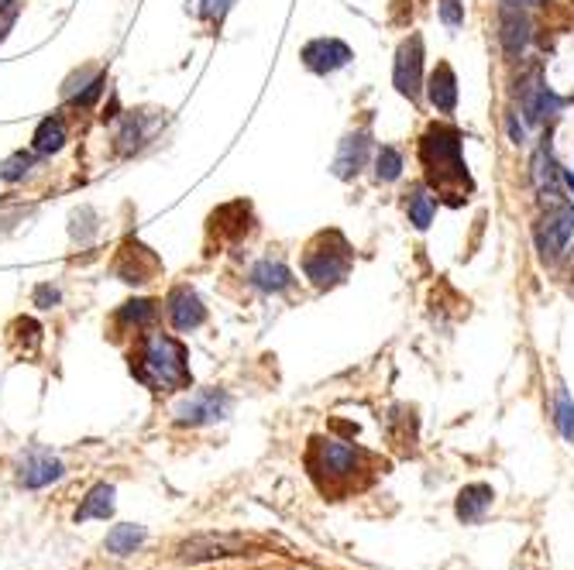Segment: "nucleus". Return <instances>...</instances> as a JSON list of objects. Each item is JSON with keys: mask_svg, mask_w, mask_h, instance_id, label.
I'll list each match as a JSON object with an SVG mask.
<instances>
[{"mask_svg": "<svg viewBox=\"0 0 574 570\" xmlns=\"http://www.w3.org/2000/svg\"><path fill=\"white\" fill-rule=\"evenodd\" d=\"M193 4H199L197 7L199 18H210V21H214V18H221L224 11H227V4H231V0H193Z\"/></svg>", "mask_w": 574, "mask_h": 570, "instance_id": "obj_32", "label": "nucleus"}, {"mask_svg": "<svg viewBox=\"0 0 574 570\" xmlns=\"http://www.w3.org/2000/svg\"><path fill=\"white\" fill-rule=\"evenodd\" d=\"M31 165H35V158L28 152H14L11 158H4L0 162V179L4 182H21L28 172H31Z\"/></svg>", "mask_w": 574, "mask_h": 570, "instance_id": "obj_28", "label": "nucleus"}, {"mask_svg": "<svg viewBox=\"0 0 574 570\" xmlns=\"http://www.w3.org/2000/svg\"><path fill=\"white\" fill-rule=\"evenodd\" d=\"M55 303H59V289H55V285H38V289H35V306L52 309Z\"/></svg>", "mask_w": 574, "mask_h": 570, "instance_id": "obj_33", "label": "nucleus"}, {"mask_svg": "<svg viewBox=\"0 0 574 570\" xmlns=\"http://www.w3.org/2000/svg\"><path fill=\"white\" fill-rule=\"evenodd\" d=\"M533 179H536V189H540V193L557 197V182L564 179V172L557 169V162H553V155L547 145H540L536 155H533Z\"/></svg>", "mask_w": 574, "mask_h": 570, "instance_id": "obj_22", "label": "nucleus"}, {"mask_svg": "<svg viewBox=\"0 0 574 570\" xmlns=\"http://www.w3.org/2000/svg\"><path fill=\"white\" fill-rule=\"evenodd\" d=\"M540 0H502V7H536Z\"/></svg>", "mask_w": 574, "mask_h": 570, "instance_id": "obj_35", "label": "nucleus"}, {"mask_svg": "<svg viewBox=\"0 0 574 570\" xmlns=\"http://www.w3.org/2000/svg\"><path fill=\"white\" fill-rule=\"evenodd\" d=\"M165 316H169L173 330L193 333L197 327H203L207 306H203V299H199L190 285H176V289H169V296H165Z\"/></svg>", "mask_w": 574, "mask_h": 570, "instance_id": "obj_10", "label": "nucleus"}, {"mask_svg": "<svg viewBox=\"0 0 574 570\" xmlns=\"http://www.w3.org/2000/svg\"><path fill=\"white\" fill-rule=\"evenodd\" d=\"M509 138H512L516 145H523V141H527V128L516 121V113H509Z\"/></svg>", "mask_w": 574, "mask_h": 570, "instance_id": "obj_34", "label": "nucleus"}, {"mask_svg": "<svg viewBox=\"0 0 574 570\" xmlns=\"http://www.w3.org/2000/svg\"><path fill=\"white\" fill-rule=\"evenodd\" d=\"M148 138V128H145V113H128L121 121V131H117V152L131 155L141 148V141Z\"/></svg>", "mask_w": 574, "mask_h": 570, "instance_id": "obj_25", "label": "nucleus"}, {"mask_svg": "<svg viewBox=\"0 0 574 570\" xmlns=\"http://www.w3.org/2000/svg\"><path fill=\"white\" fill-rule=\"evenodd\" d=\"M145 526H134V523H121V526H114L111 532H107V540H104V547H107V553H114V557H131L134 549L145 543Z\"/></svg>", "mask_w": 574, "mask_h": 570, "instance_id": "obj_23", "label": "nucleus"}, {"mask_svg": "<svg viewBox=\"0 0 574 570\" xmlns=\"http://www.w3.org/2000/svg\"><path fill=\"white\" fill-rule=\"evenodd\" d=\"M104 87H107V72H97V80L93 83H87V87H80V93L72 96V107L76 110H87L97 104V96L104 93Z\"/></svg>", "mask_w": 574, "mask_h": 570, "instance_id": "obj_30", "label": "nucleus"}, {"mask_svg": "<svg viewBox=\"0 0 574 570\" xmlns=\"http://www.w3.org/2000/svg\"><path fill=\"white\" fill-rule=\"evenodd\" d=\"M530 38H533L530 18L519 7H502V14H499V42H502V52H506L509 59H519L530 48Z\"/></svg>", "mask_w": 574, "mask_h": 570, "instance_id": "obj_13", "label": "nucleus"}, {"mask_svg": "<svg viewBox=\"0 0 574 570\" xmlns=\"http://www.w3.org/2000/svg\"><path fill=\"white\" fill-rule=\"evenodd\" d=\"M402 176V155L393 145H382L376 152V179L378 182H396Z\"/></svg>", "mask_w": 574, "mask_h": 570, "instance_id": "obj_26", "label": "nucleus"}, {"mask_svg": "<svg viewBox=\"0 0 574 570\" xmlns=\"http://www.w3.org/2000/svg\"><path fill=\"white\" fill-rule=\"evenodd\" d=\"M406 214H409V223L417 231H426L434 223V214H437V199L430 197L426 186H413V193L406 199Z\"/></svg>", "mask_w": 574, "mask_h": 570, "instance_id": "obj_24", "label": "nucleus"}, {"mask_svg": "<svg viewBox=\"0 0 574 570\" xmlns=\"http://www.w3.org/2000/svg\"><path fill=\"white\" fill-rule=\"evenodd\" d=\"M111 516H114V484L97 482L87 491V499L76 508L72 519H76V523H89V519H111Z\"/></svg>", "mask_w": 574, "mask_h": 570, "instance_id": "obj_19", "label": "nucleus"}, {"mask_svg": "<svg viewBox=\"0 0 574 570\" xmlns=\"http://www.w3.org/2000/svg\"><path fill=\"white\" fill-rule=\"evenodd\" d=\"M420 162L426 169V179L441 189H471L468 165L461 155V131L451 124H430L420 138Z\"/></svg>", "mask_w": 574, "mask_h": 570, "instance_id": "obj_2", "label": "nucleus"}, {"mask_svg": "<svg viewBox=\"0 0 574 570\" xmlns=\"http://www.w3.org/2000/svg\"><path fill=\"white\" fill-rule=\"evenodd\" d=\"M11 340H14V344H21L24 351L31 354L38 344H42V327H38L31 316H18V320L11 323Z\"/></svg>", "mask_w": 574, "mask_h": 570, "instance_id": "obj_27", "label": "nucleus"}, {"mask_svg": "<svg viewBox=\"0 0 574 570\" xmlns=\"http://www.w3.org/2000/svg\"><path fill=\"white\" fill-rule=\"evenodd\" d=\"M519 104H523V113L527 121H544V117H553L561 110V96L547 89V83L540 80V69H533L530 76L519 83Z\"/></svg>", "mask_w": 574, "mask_h": 570, "instance_id": "obj_11", "label": "nucleus"}, {"mask_svg": "<svg viewBox=\"0 0 574 570\" xmlns=\"http://www.w3.org/2000/svg\"><path fill=\"white\" fill-rule=\"evenodd\" d=\"M11 4H14V0H0V11H7V7H11Z\"/></svg>", "mask_w": 574, "mask_h": 570, "instance_id": "obj_37", "label": "nucleus"}, {"mask_svg": "<svg viewBox=\"0 0 574 570\" xmlns=\"http://www.w3.org/2000/svg\"><path fill=\"white\" fill-rule=\"evenodd\" d=\"M557 430L574 443V402L564 385H557Z\"/></svg>", "mask_w": 574, "mask_h": 570, "instance_id": "obj_29", "label": "nucleus"}, {"mask_svg": "<svg viewBox=\"0 0 574 570\" xmlns=\"http://www.w3.org/2000/svg\"><path fill=\"white\" fill-rule=\"evenodd\" d=\"M14 471H18V484L28 488V491H42L48 484L63 482V474H66V464L59 461L48 447H28L18 464H14Z\"/></svg>", "mask_w": 574, "mask_h": 570, "instance_id": "obj_6", "label": "nucleus"}, {"mask_svg": "<svg viewBox=\"0 0 574 570\" xmlns=\"http://www.w3.org/2000/svg\"><path fill=\"white\" fill-rule=\"evenodd\" d=\"M251 285L255 289H262V292H286L289 285H292V272H289L286 262H279V258H262V262L251 268Z\"/></svg>", "mask_w": 574, "mask_h": 570, "instance_id": "obj_18", "label": "nucleus"}, {"mask_svg": "<svg viewBox=\"0 0 574 570\" xmlns=\"http://www.w3.org/2000/svg\"><path fill=\"white\" fill-rule=\"evenodd\" d=\"M351 262H354L351 244L344 241L337 231H331V234H320V238L307 247L303 272H307V279L317 285V289H333V285H341L348 279Z\"/></svg>", "mask_w": 574, "mask_h": 570, "instance_id": "obj_3", "label": "nucleus"}, {"mask_svg": "<svg viewBox=\"0 0 574 570\" xmlns=\"http://www.w3.org/2000/svg\"><path fill=\"white\" fill-rule=\"evenodd\" d=\"M131 374L152 392H179L190 389L193 374H190V354L182 348V340L169 333H138L131 357H128Z\"/></svg>", "mask_w": 574, "mask_h": 570, "instance_id": "obj_1", "label": "nucleus"}, {"mask_svg": "<svg viewBox=\"0 0 574 570\" xmlns=\"http://www.w3.org/2000/svg\"><path fill=\"white\" fill-rule=\"evenodd\" d=\"M368 148H372V134L365 131H354L348 134L344 141H341V148H337V158H333V176L337 179H354L361 169H365V162H368Z\"/></svg>", "mask_w": 574, "mask_h": 570, "instance_id": "obj_14", "label": "nucleus"}, {"mask_svg": "<svg viewBox=\"0 0 574 570\" xmlns=\"http://www.w3.org/2000/svg\"><path fill=\"white\" fill-rule=\"evenodd\" d=\"M393 87L417 100L423 89V38L420 35H409L406 42L399 45L396 52V66H393Z\"/></svg>", "mask_w": 574, "mask_h": 570, "instance_id": "obj_8", "label": "nucleus"}, {"mask_svg": "<svg viewBox=\"0 0 574 570\" xmlns=\"http://www.w3.org/2000/svg\"><path fill=\"white\" fill-rule=\"evenodd\" d=\"M231 413V395L221 389H203V392L190 395L186 402L176 406V423L179 426H210V423H221Z\"/></svg>", "mask_w": 574, "mask_h": 570, "instance_id": "obj_7", "label": "nucleus"}, {"mask_svg": "<svg viewBox=\"0 0 574 570\" xmlns=\"http://www.w3.org/2000/svg\"><path fill=\"white\" fill-rule=\"evenodd\" d=\"M574 234V206L557 199L544 217L536 220V251L544 262H557L564 251H568V241Z\"/></svg>", "mask_w": 574, "mask_h": 570, "instance_id": "obj_5", "label": "nucleus"}, {"mask_svg": "<svg viewBox=\"0 0 574 570\" xmlns=\"http://www.w3.org/2000/svg\"><path fill=\"white\" fill-rule=\"evenodd\" d=\"M158 320V303L155 299H128L114 309L111 323L121 333H145Z\"/></svg>", "mask_w": 574, "mask_h": 570, "instance_id": "obj_15", "label": "nucleus"}, {"mask_svg": "<svg viewBox=\"0 0 574 570\" xmlns=\"http://www.w3.org/2000/svg\"><path fill=\"white\" fill-rule=\"evenodd\" d=\"M300 59H303V66H307L309 72L331 76V72H337V69H344L351 63L354 52L351 45H344L341 38H313V42L303 45Z\"/></svg>", "mask_w": 574, "mask_h": 570, "instance_id": "obj_9", "label": "nucleus"}, {"mask_svg": "<svg viewBox=\"0 0 574 570\" xmlns=\"http://www.w3.org/2000/svg\"><path fill=\"white\" fill-rule=\"evenodd\" d=\"M426 100L434 104V110H441V113H451V110L458 107V76H454V69L441 63V66L430 72V80H426Z\"/></svg>", "mask_w": 574, "mask_h": 570, "instance_id": "obj_16", "label": "nucleus"}, {"mask_svg": "<svg viewBox=\"0 0 574 570\" xmlns=\"http://www.w3.org/2000/svg\"><path fill=\"white\" fill-rule=\"evenodd\" d=\"M564 182L571 186V193H574V169H564Z\"/></svg>", "mask_w": 574, "mask_h": 570, "instance_id": "obj_36", "label": "nucleus"}, {"mask_svg": "<svg viewBox=\"0 0 574 570\" xmlns=\"http://www.w3.org/2000/svg\"><path fill=\"white\" fill-rule=\"evenodd\" d=\"M114 272H117V279H121V282L145 285V282H152V275L158 272V258H155L148 247L128 241L124 247H121V255H117Z\"/></svg>", "mask_w": 574, "mask_h": 570, "instance_id": "obj_12", "label": "nucleus"}, {"mask_svg": "<svg viewBox=\"0 0 574 570\" xmlns=\"http://www.w3.org/2000/svg\"><path fill=\"white\" fill-rule=\"evenodd\" d=\"M437 14L451 31H458L464 24V0H437Z\"/></svg>", "mask_w": 574, "mask_h": 570, "instance_id": "obj_31", "label": "nucleus"}, {"mask_svg": "<svg viewBox=\"0 0 574 570\" xmlns=\"http://www.w3.org/2000/svg\"><path fill=\"white\" fill-rule=\"evenodd\" d=\"M492 499H495V491L482 482L461 488V495H458V519L461 523H478L485 516V508L492 505Z\"/></svg>", "mask_w": 574, "mask_h": 570, "instance_id": "obj_20", "label": "nucleus"}, {"mask_svg": "<svg viewBox=\"0 0 574 570\" xmlns=\"http://www.w3.org/2000/svg\"><path fill=\"white\" fill-rule=\"evenodd\" d=\"M365 464V450H358L351 443H341L331 437H313L309 440L307 467L313 471V478H331V482H344L354 471H361Z\"/></svg>", "mask_w": 574, "mask_h": 570, "instance_id": "obj_4", "label": "nucleus"}, {"mask_svg": "<svg viewBox=\"0 0 574 570\" xmlns=\"http://www.w3.org/2000/svg\"><path fill=\"white\" fill-rule=\"evenodd\" d=\"M69 141V124L63 113H48L42 124L31 134V148L38 155H55L63 152V145Z\"/></svg>", "mask_w": 574, "mask_h": 570, "instance_id": "obj_17", "label": "nucleus"}, {"mask_svg": "<svg viewBox=\"0 0 574 570\" xmlns=\"http://www.w3.org/2000/svg\"><path fill=\"white\" fill-rule=\"evenodd\" d=\"M238 549H241V540H234V536H199V540H190L182 547V557L199 560V557H227V553H238Z\"/></svg>", "mask_w": 574, "mask_h": 570, "instance_id": "obj_21", "label": "nucleus"}]
</instances>
